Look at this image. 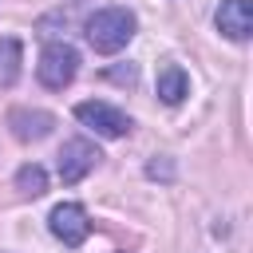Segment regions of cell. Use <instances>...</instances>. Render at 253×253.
<instances>
[{
    "instance_id": "obj_1",
    "label": "cell",
    "mask_w": 253,
    "mask_h": 253,
    "mask_svg": "<svg viewBox=\"0 0 253 253\" xmlns=\"http://www.w3.org/2000/svg\"><path fill=\"white\" fill-rule=\"evenodd\" d=\"M134 32H138V20H134L130 8H99V12L87 16V24H83V36H87V43H91L99 55L123 51V47L134 40Z\"/></svg>"
},
{
    "instance_id": "obj_6",
    "label": "cell",
    "mask_w": 253,
    "mask_h": 253,
    "mask_svg": "<svg viewBox=\"0 0 253 253\" xmlns=\"http://www.w3.org/2000/svg\"><path fill=\"white\" fill-rule=\"evenodd\" d=\"M213 24H217V32L229 36L233 43H245L249 32H253V8H249V0H221Z\"/></svg>"
},
{
    "instance_id": "obj_3",
    "label": "cell",
    "mask_w": 253,
    "mask_h": 253,
    "mask_svg": "<svg viewBox=\"0 0 253 253\" xmlns=\"http://www.w3.org/2000/svg\"><path fill=\"white\" fill-rule=\"evenodd\" d=\"M75 119H79L87 130H95L99 138H123V134H130V119H126L119 107L103 103V99H83V103H75Z\"/></svg>"
},
{
    "instance_id": "obj_2",
    "label": "cell",
    "mask_w": 253,
    "mask_h": 253,
    "mask_svg": "<svg viewBox=\"0 0 253 253\" xmlns=\"http://www.w3.org/2000/svg\"><path fill=\"white\" fill-rule=\"evenodd\" d=\"M36 75L47 91H63L71 87V79L79 75V51L71 43H47L40 51V63H36Z\"/></svg>"
},
{
    "instance_id": "obj_10",
    "label": "cell",
    "mask_w": 253,
    "mask_h": 253,
    "mask_svg": "<svg viewBox=\"0 0 253 253\" xmlns=\"http://www.w3.org/2000/svg\"><path fill=\"white\" fill-rule=\"evenodd\" d=\"M16 190H20L24 198H40V194L47 190V174H43V166H40V162H24V166L16 170Z\"/></svg>"
},
{
    "instance_id": "obj_4",
    "label": "cell",
    "mask_w": 253,
    "mask_h": 253,
    "mask_svg": "<svg viewBox=\"0 0 253 253\" xmlns=\"http://www.w3.org/2000/svg\"><path fill=\"white\" fill-rule=\"evenodd\" d=\"M99 146L91 142V138H67L63 146H59V178H63V186H75V182H83L95 166H99Z\"/></svg>"
},
{
    "instance_id": "obj_5",
    "label": "cell",
    "mask_w": 253,
    "mask_h": 253,
    "mask_svg": "<svg viewBox=\"0 0 253 253\" xmlns=\"http://www.w3.org/2000/svg\"><path fill=\"white\" fill-rule=\"evenodd\" d=\"M47 229H51V237L55 241H63V245H83L87 241V233H91V217H87V210L79 206V202H59L51 213H47Z\"/></svg>"
},
{
    "instance_id": "obj_7",
    "label": "cell",
    "mask_w": 253,
    "mask_h": 253,
    "mask_svg": "<svg viewBox=\"0 0 253 253\" xmlns=\"http://www.w3.org/2000/svg\"><path fill=\"white\" fill-rule=\"evenodd\" d=\"M8 126H12V134H16L20 142H40V138H47V134H51V126H55V115H47V111H28V107H16V111L8 115Z\"/></svg>"
},
{
    "instance_id": "obj_8",
    "label": "cell",
    "mask_w": 253,
    "mask_h": 253,
    "mask_svg": "<svg viewBox=\"0 0 253 253\" xmlns=\"http://www.w3.org/2000/svg\"><path fill=\"white\" fill-rule=\"evenodd\" d=\"M186 95H190V75H186L178 63H166V67L158 71V99L170 103V107H178Z\"/></svg>"
},
{
    "instance_id": "obj_9",
    "label": "cell",
    "mask_w": 253,
    "mask_h": 253,
    "mask_svg": "<svg viewBox=\"0 0 253 253\" xmlns=\"http://www.w3.org/2000/svg\"><path fill=\"white\" fill-rule=\"evenodd\" d=\"M20 63H24V43L16 36H0V87H16L20 79Z\"/></svg>"
}]
</instances>
